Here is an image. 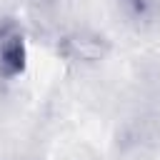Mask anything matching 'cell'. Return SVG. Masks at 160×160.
Listing matches in <instances>:
<instances>
[{
  "label": "cell",
  "mask_w": 160,
  "mask_h": 160,
  "mask_svg": "<svg viewBox=\"0 0 160 160\" xmlns=\"http://www.w3.org/2000/svg\"><path fill=\"white\" fill-rule=\"evenodd\" d=\"M28 68L25 32L15 20H0V80H15Z\"/></svg>",
  "instance_id": "cell-1"
},
{
  "label": "cell",
  "mask_w": 160,
  "mask_h": 160,
  "mask_svg": "<svg viewBox=\"0 0 160 160\" xmlns=\"http://www.w3.org/2000/svg\"><path fill=\"white\" fill-rule=\"evenodd\" d=\"M120 5L138 25H152L160 20V0H120Z\"/></svg>",
  "instance_id": "cell-3"
},
{
  "label": "cell",
  "mask_w": 160,
  "mask_h": 160,
  "mask_svg": "<svg viewBox=\"0 0 160 160\" xmlns=\"http://www.w3.org/2000/svg\"><path fill=\"white\" fill-rule=\"evenodd\" d=\"M65 50L72 60H100L105 52L102 38H88V35H75L65 40Z\"/></svg>",
  "instance_id": "cell-2"
}]
</instances>
